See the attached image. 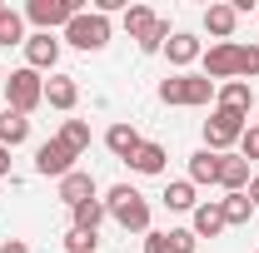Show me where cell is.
Instances as JSON below:
<instances>
[{
  "mask_svg": "<svg viewBox=\"0 0 259 253\" xmlns=\"http://www.w3.org/2000/svg\"><path fill=\"white\" fill-rule=\"evenodd\" d=\"M105 214L120 228H130V233H150V204H145V194L130 189V184H115L105 194Z\"/></svg>",
  "mask_w": 259,
  "mask_h": 253,
  "instance_id": "1",
  "label": "cell"
},
{
  "mask_svg": "<svg viewBox=\"0 0 259 253\" xmlns=\"http://www.w3.org/2000/svg\"><path fill=\"white\" fill-rule=\"evenodd\" d=\"M214 80H204V75H169V80H160V104H190V109H199V104H209L214 99Z\"/></svg>",
  "mask_w": 259,
  "mask_h": 253,
  "instance_id": "2",
  "label": "cell"
},
{
  "mask_svg": "<svg viewBox=\"0 0 259 253\" xmlns=\"http://www.w3.org/2000/svg\"><path fill=\"white\" fill-rule=\"evenodd\" d=\"M110 35H115V25H110V15H100V10H80L70 25H65V40L75 45V50H105L110 45Z\"/></svg>",
  "mask_w": 259,
  "mask_h": 253,
  "instance_id": "3",
  "label": "cell"
},
{
  "mask_svg": "<svg viewBox=\"0 0 259 253\" xmlns=\"http://www.w3.org/2000/svg\"><path fill=\"white\" fill-rule=\"evenodd\" d=\"M40 104H45V80H40L35 70H10V75H5V109L30 114Z\"/></svg>",
  "mask_w": 259,
  "mask_h": 253,
  "instance_id": "4",
  "label": "cell"
},
{
  "mask_svg": "<svg viewBox=\"0 0 259 253\" xmlns=\"http://www.w3.org/2000/svg\"><path fill=\"white\" fill-rule=\"evenodd\" d=\"M249 129V114H234V109H214L204 119V149L209 154H225L229 144H239V134Z\"/></svg>",
  "mask_w": 259,
  "mask_h": 253,
  "instance_id": "5",
  "label": "cell"
},
{
  "mask_svg": "<svg viewBox=\"0 0 259 253\" xmlns=\"http://www.w3.org/2000/svg\"><path fill=\"white\" fill-rule=\"evenodd\" d=\"M80 10H85L80 0H30V5H25V20H30L35 30L50 35V30H65Z\"/></svg>",
  "mask_w": 259,
  "mask_h": 253,
  "instance_id": "6",
  "label": "cell"
},
{
  "mask_svg": "<svg viewBox=\"0 0 259 253\" xmlns=\"http://www.w3.org/2000/svg\"><path fill=\"white\" fill-rule=\"evenodd\" d=\"M199 60H204V80L225 85V80H234V70H239V45H234V40H220V45H209Z\"/></svg>",
  "mask_w": 259,
  "mask_h": 253,
  "instance_id": "7",
  "label": "cell"
},
{
  "mask_svg": "<svg viewBox=\"0 0 259 253\" xmlns=\"http://www.w3.org/2000/svg\"><path fill=\"white\" fill-rule=\"evenodd\" d=\"M75 159L60 139H45L40 149H35V174H45V179H65V174H75Z\"/></svg>",
  "mask_w": 259,
  "mask_h": 253,
  "instance_id": "8",
  "label": "cell"
},
{
  "mask_svg": "<svg viewBox=\"0 0 259 253\" xmlns=\"http://www.w3.org/2000/svg\"><path fill=\"white\" fill-rule=\"evenodd\" d=\"M55 60H60V40L45 30L25 35V70H35V75H45V70H55Z\"/></svg>",
  "mask_w": 259,
  "mask_h": 253,
  "instance_id": "9",
  "label": "cell"
},
{
  "mask_svg": "<svg viewBox=\"0 0 259 253\" xmlns=\"http://www.w3.org/2000/svg\"><path fill=\"white\" fill-rule=\"evenodd\" d=\"M229 223H225V204L220 199H204V204H194V223H190V233L194 238H220Z\"/></svg>",
  "mask_w": 259,
  "mask_h": 253,
  "instance_id": "10",
  "label": "cell"
},
{
  "mask_svg": "<svg viewBox=\"0 0 259 253\" xmlns=\"http://www.w3.org/2000/svg\"><path fill=\"white\" fill-rule=\"evenodd\" d=\"M164 55H169V65H180V70H185V65H194L199 55H204V40L190 35V30H175L169 40H164Z\"/></svg>",
  "mask_w": 259,
  "mask_h": 253,
  "instance_id": "11",
  "label": "cell"
},
{
  "mask_svg": "<svg viewBox=\"0 0 259 253\" xmlns=\"http://www.w3.org/2000/svg\"><path fill=\"white\" fill-rule=\"evenodd\" d=\"M140 144H145V139H140V129H135V124H125V119L105 129V149H110L115 159H125V164L135 159V149H140Z\"/></svg>",
  "mask_w": 259,
  "mask_h": 253,
  "instance_id": "12",
  "label": "cell"
},
{
  "mask_svg": "<svg viewBox=\"0 0 259 253\" xmlns=\"http://www.w3.org/2000/svg\"><path fill=\"white\" fill-rule=\"evenodd\" d=\"M95 194H100V189H95V179H90L85 169H75V174H65V179H60V204H70V209L90 204Z\"/></svg>",
  "mask_w": 259,
  "mask_h": 253,
  "instance_id": "13",
  "label": "cell"
},
{
  "mask_svg": "<svg viewBox=\"0 0 259 253\" xmlns=\"http://www.w3.org/2000/svg\"><path fill=\"white\" fill-rule=\"evenodd\" d=\"M45 104H50V109H65V114H70V109L80 104V85H75L70 75H50V80H45Z\"/></svg>",
  "mask_w": 259,
  "mask_h": 253,
  "instance_id": "14",
  "label": "cell"
},
{
  "mask_svg": "<svg viewBox=\"0 0 259 253\" xmlns=\"http://www.w3.org/2000/svg\"><path fill=\"white\" fill-rule=\"evenodd\" d=\"M220 189H225V194H244V189H249V159L220 154Z\"/></svg>",
  "mask_w": 259,
  "mask_h": 253,
  "instance_id": "15",
  "label": "cell"
},
{
  "mask_svg": "<svg viewBox=\"0 0 259 253\" xmlns=\"http://www.w3.org/2000/svg\"><path fill=\"white\" fill-rule=\"evenodd\" d=\"M234 25H239V10L234 5H204V30L214 35V45L234 40Z\"/></svg>",
  "mask_w": 259,
  "mask_h": 253,
  "instance_id": "16",
  "label": "cell"
},
{
  "mask_svg": "<svg viewBox=\"0 0 259 253\" xmlns=\"http://www.w3.org/2000/svg\"><path fill=\"white\" fill-rule=\"evenodd\" d=\"M249 104H254V95H249V85H244V80H225V85L214 90V109H234V114H249Z\"/></svg>",
  "mask_w": 259,
  "mask_h": 253,
  "instance_id": "17",
  "label": "cell"
},
{
  "mask_svg": "<svg viewBox=\"0 0 259 253\" xmlns=\"http://www.w3.org/2000/svg\"><path fill=\"white\" fill-rule=\"evenodd\" d=\"M25 139H30V119L15 114V109H0V144L5 149H20Z\"/></svg>",
  "mask_w": 259,
  "mask_h": 253,
  "instance_id": "18",
  "label": "cell"
},
{
  "mask_svg": "<svg viewBox=\"0 0 259 253\" xmlns=\"http://www.w3.org/2000/svg\"><path fill=\"white\" fill-rule=\"evenodd\" d=\"M164 144H155V139H145L140 149H135V159H130V169L135 174H164Z\"/></svg>",
  "mask_w": 259,
  "mask_h": 253,
  "instance_id": "19",
  "label": "cell"
},
{
  "mask_svg": "<svg viewBox=\"0 0 259 253\" xmlns=\"http://www.w3.org/2000/svg\"><path fill=\"white\" fill-rule=\"evenodd\" d=\"M190 184H220V154H209V149L190 154Z\"/></svg>",
  "mask_w": 259,
  "mask_h": 253,
  "instance_id": "20",
  "label": "cell"
},
{
  "mask_svg": "<svg viewBox=\"0 0 259 253\" xmlns=\"http://www.w3.org/2000/svg\"><path fill=\"white\" fill-rule=\"evenodd\" d=\"M55 139H60L70 154H85V149H90V124H85V119H65Z\"/></svg>",
  "mask_w": 259,
  "mask_h": 253,
  "instance_id": "21",
  "label": "cell"
},
{
  "mask_svg": "<svg viewBox=\"0 0 259 253\" xmlns=\"http://www.w3.org/2000/svg\"><path fill=\"white\" fill-rule=\"evenodd\" d=\"M220 204H225V223H229V228H244V223L254 219V204H249V194H225Z\"/></svg>",
  "mask_w": 259,
  "mask_h": 253,
  "instance_id": "22",
  "label": "cell"
},
{
  "mask_svg": "<svg viewBox=\"0 0 259 253\" xmlns=\"http://www.w3.org/2000/svg\"><path fill=\"white\" fill-rule=\"evenodd\" d=\"M194 204H199V199H194V184H190V179L164 184V209H175V214H185V209H190V214H194Z\"/></svg>",
  "mask_w": 259,
  "mask_h": 253,
  "instance_id": "23",
  "label": "cell"
},
{
  "mask_svg": "<svg viewBox=\"0 0 259 253\" xmlns=\"http://www.w3.org/2000/svg\"><path fill=\"white\" fill-rule=\"evenodd\" d=\"M75 214V228L80 233H100V223H105V199H90V204H80V209H70Z\"/></svg>",
  "mask_w": 259,
  "mask_h": 253,
  "instance_id": "24",
  "label": "cell"
},
{
  "mask_svg": "<svg viewBox=\"0 0 259 253\" xmlns=\"http://www.w3.org/2000/svg\"><path fill=\"white\" fill-rule=\"evenodd\" d=\"M0 45H25V15L10 10V5H5V15H0Z\"/></svg>",
  "mask_w": 259,
  "mask_h": 253,
  "instance_id": "25",
  "label": "cell"
},
{
  "mask_svg": "<svg viewBox=\"0 0 259 253\" xmlns=\"http://www.w3.org/2000/svg\"><path fill=\"white\" fill-rule=\"evenodd\" d=\"M155 20H160V15H155L150 5H125V30H130V40H140Z\"/></svg>",
  "mask_w": 259,
  "mask_h": 253,
  "instance_id": "26",
  "label": "cell"
},
{
  "mask_svg": "<svg viewBox=\"0 0 259 253\" xmlns=\"http://www.w3.org/2000/svg\"><path fill=\"white\" fill-rule=\"evenodd\" d=\"M169 35H175V30H169V20H164V15H160V20H155L150 30L140 35V50H145V55H160V50H164V40H169Z\"/></svg>",
  "mask_w": 259,
  "mask_h": 253,
  "instance_id": "27",
  "label": "cell"
},
{
  "mask_svg": "<svg viewBox=\"0 0 259 253\" xmlns=\"http://www.w3.org/2000/svg\"><path fill=\"white\" fill-rule=\"evenodd\" d=\"M259 75V45H239V70H234V80H254Z\"/></svg>",
  "mask_w": 259,
  "mask_h": 253,
  "instance_id": "28",
  "label": "cell"
},
{
  "mask_svg": "<svg viewBox=\"0 0 259 253\" xmlns=\"http://www.w3.org/2000/svg\"><path fill=\"white\" fill-rule=\"evenodd\" d=\"M95 248H100V233H80V228L65 233V253H95Z\"/></svg>",
  "mask_w": 259,
  "mask_h": 253,
  "instance_id": "29",
  "label": "cell"
},
{
  "mask_svg": "<svg viewBox=\"0 0 259 253\" xmlns=\"http://www.w3.org/2000/svg\"><path fill=\"white\" fill-rule=\"evenodd\" d=\"M239 159H249V164L259 159V124H249L244 134H239Z\"/></svg>",
  "mask_w": 259,
  "mask_h": 253,
  "instance_id": "30",
  "label": "cell"
},
{
  "mask_svg": "<svg viewBox=\"0 0 259 253\" xmlns=\"http://www.w3.org/2000/svg\"><path fill=\"white\" fill-rule=\"evenodd\" d=\"M194 243L199 238H194L190 228H169V253H194Z\"/></svg>",
  "mask_w": 259,
  "mask_h": 253,
  "instance_id": "31",
  "label": "cell"
},
{
  "mask_svg": "<svg viewBox=\"0 0 259 253\" xmlns=\"http://www.w3.org/2000/svg\"><path fill=\"white\" fill-rule=\"evenodd\" d=\"M145 253H169V233H145Z\"/></svg>",
  "mask_w": 259,
  "mask_h": 253,
  "instance_id": "32",
  "label": "cell"
},
{
  "mask_svg": "<svg viewBox=\"0 0 259 253\" xmlns=\"http://www.w3.org/2000/svg\"><path fill=\"white\" fill-rule=\"evenodd\" d=\"M0 253H30V243H20V238H5V243H0Z\"/></svg>",
  "mask_w": 259,
  "mask_h": 253,
  "instance_id": "33",
  "label": "cell"
},
{
  "mask_svg": "<svg viewBox=\"0 0 259 253\" xmlns=\"http://www.w3.org/2000/svg\"><path fill=\"white\" fill-rule=\"evenodd\" d=\"M244 194H249V204L259 209V174H249V189H244Z\"/></svg>",
  "mask_w": 259,
  "mask_h": 253,
  "instance_id": "34",
  "label": "cell"
},
{
  "mask_svg": "<svg viewBox=\"0 0 259 253\" xmlns=\"http://www.w3.org/2000/svg\"><path fill=\"white\" fill-rule=\"evenodd\" d=\"M5 174H10V149L0 144V179H5Z\"/></svg>",
  "mask_w": 259,
  "mask_h": 253,
  "instance_id": "35",
  "label": "cell"
},
{
  "mask_svg": "<svg viewBox=\"0 0 259 253\" xmlns=\"http://www.w3.org/2000/svg\"><path fill=\"white\" fill-rule=\"evenodd\" d=\"M0 15H5V0H0Z\"/></svg>",
  "mask_w": 259,
  "mask_h": 253,
  "instance_id": "36",
  "label": "cell"
},
{
  "mask_svg": "<svg viewBox=\"0 0 259 253\" xmlns=\"http://www.w3.org/2000/svg\"><path fill=\"white\" fill-rule=\"evenodd\" d=\"M0 85H5V70H0Z\"/></svg>",
  "mask_w": 259,
  "mask_h": 253,
  "instance_id": "37",
  "label": "cell"
},
{
  "mask_svg": "<svg viewBox=\"0 0 259 253\" xmlns=\"http://www.w3.org/2000/svg\"><path fill=\"white\" fill-rule=\"evenodd\" d=\"M254 109H259V95H254Z\"/></svg>",
  "mask_w": 259,
  "mask_h": 253,
  "instance_id": "38",
  "label": "cell"
}]
</instances>
